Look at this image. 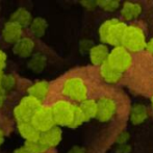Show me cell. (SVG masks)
Here are the masks:
<instances>
[{"mask_svg":"<svg viewBox=\"0 0 153 153\" xmlns=\"http://www.w3.org/2000/svg\"><path fill=\"white\" fill-rule=\"evenodd\" d=\"M126 26V23L117 19H109L103 22L99 28V36L102 44H108L114 47L121 46Z\"/></svg>","mask_w":153,"mask_h":153,"instance_id":"1","label":"cell"},{"mask_svg":"<svg viewBox=\"0 0 153 153\" xmlns=\"http://www.w3.org/2000/svg\"><path fill=\"white\" fill-rule=\"evenodd\" d=\"M146 36L143 29L137 25H127L121 46L129 52H140L146 46Z\"/></svg>","mask_w":153,"mask_h":153,"instance_id":"2","label":"cell"},{"mask_svg":"<svg viewBox=\"0 0 153 153\" xmlns=\"http://www.w3.org/2000/svg\"><path fill=\"white\" fill-rule=\"evenodd\" d=\"M55 125L71 127L74 120L76 105L68 100H59L51 106Z\"/></svg>","mask_w":153,"mask_h":153,"instance_id":"3","label":"cell"},{"mask_svg":"<svg viewBox=\"0 0 153 153\" xmlns=\"http://www.w3.org/2000/svg\"><path fill=\"white\" fill-rule=\"evenodd\" d=\"M62 94L67 98L81 103L88 99V87L79 77H71L62 85Z\"/></svg>","mask_w":153,"mask_h":153,"instance_id":"4","label":"cell"},{"mask_svg":"<svg viewBox=\"0 0 153 153\" xmlns=\"http://www.w3.org/2000/svg\"><path fill=\"white\" fill-rule=\"evenodd\" d=\"M42 106V102L31 96H25L21 99L20 103L15 107L14 117L18 123L30 122L32 116Z\"/></svg>","mask_w":153,"mask_h":153,"instance_id":"5","label":"cell"},{"mask_svg":"<svg viewBox=\"0 0 153 153\" xmlns=\"http://www.w3.org/2000/svg\"><path fill=\"white\" fill-rule=\"evenodd\" d=\"M106 62L114 69L123 73L131 67L132 56H131V53L127 51L124 47L117 46L109 51Z\"/></svg>","mask_w":153,"mask_h":153,"instance_id":"6","label":"cell"},{"mask_svg":"<svg viewBox=\"0 0 153 153\" xmlns=\"http://www.w3.org/2000/svg\"><path fill=\"white\" fill-rule=\"evenodd\" d=\"M30 123L38 129L40 133H43L45 131L49 130L52 127L56 126L53 119L52 111L50 106H45L42 105L38 111L32 116Z\"/></svg>","mask_w":153,"mask_h":153,"instance_id":"7","label":"cell"},{"mask_svg":"<svg viewBox=\"0 0 153 153\" xmlns=\"http://www.w3.org/2000/svg\"><path fill=\"white\" fill-rule=\"evenodd\" d=\"M97 102L96 118L100 122H108L117 113V104L109 97H102Z\"/></svg>","mask_w":153,"mask_h":153,"instance_id":"8","label":"cell"},{"mask_svg":"<svg viewBox=\"0 0 153 153\" xmlns=\"http://www.w3.org/2000/svg\"><path fill=\"white\" fill-rule=\"evenodd\" d=\"M23 28L20 25L8 21L4 24L2 29V38L7 44H16L19 40L22 39Z\"/></svg>","mask_w":153,"mask_h":153,"instance_id":"9","label":"cell"},{"mask_svg":"<svg viewBox=\"0 0 153 153\" xmlns=\"http://www.w3.org/2000/svg\"><path fill=\"white\" fill-rule=\"evenodd\" d=\"M109 49L105 44H98L90 49V59L95 66H99L106 62L108 57Z\"/></svg>","mask_w":153,"mask_h":153,"instance_id":"10","label":"cell"},{"mask_svg":"<svg viewBox=\"0 0 153 153\" xmlns=\"http://www.w3.org/2000/svg\"><path fill=\"white\" fill-rule=\"evenodd\" d=\"M143 12V7L140 3L137 2H124L122 4L121 15L122 18L126 22H130L141 16Z\"/></svg>","mask_w":153,"mask_h":153,"instance_id":"11","label":"cell"},{"mask_svg":"<svg viewBox=\"0 0 153 153\" xmlns=\"http://www.w3.org/2000/svg\"><path fill=\"white\" fill-rule=\"evenodd\" d=\"M40 140L47 146L48 148L55 147L62 141V130L59 126H54L49 130L41 133Z\"/></svg>","mask_w":153,"mask_h":153,"instance_id":"12","label":"cell"},{"mask_svg":"<svg viewBox=\"0 0 153 153\" xmlns=\"http://www.w3.org/2000/svg\"><path fill=\"white\" fill-rule=\"evenodd\" d=\"M148 117H149V111L146 105L137 103L130 108L129 119L133 125H141L148 119Z\"/></svg>","mask_w":153,"mask_h":153,"instance_id":"13","label":"cell"},{"mask_svg":"<svg viewBox=\"0 0 153 153\" xmlns=\"http://www.w3.org/2000/svg\"><path fill=\"white\" fill-rule=\"evenodd\" d=\"M34 49V42L30 38H22L14 45V53L20 57H28Z\"/></svg>","mask_w":153,"mask_h":153,"instance_id":"14","label":"cell"},{"mask_svg":"<svg viewBox=\"0 0 153 153\" xmlns=\"http://www.w3.org/2000/svg\"><path fill=\"white\" fill-rule=\"evenodd\" d=\"M49 91H50V85L47 81L41 80L38 81V82L33 83L29 87L28 89V94L29 96L36 98V100H39L40 102L44 101L45 99L47 98L49 94Z\"/></svg>","mask_w":153,"mask_h":153,"instance_id":"15","label":"cell"},{"mask_svg":"<svg viewBox=\"0 0 153 153\" xmlns=\"http://www.w3.org/2000/svg\"><path fill=\"white\" fill-rule=\"evenodd\" d=\"M100 76L102 77V79L105 82L108 83H117L120 81V79L122 78L123 73L120 71L114 69L113 67L109 66L107 62H104L103 65L100 66Z\"/></svg>","mask_w":153,"mask_h":153,"instance_id":"16","label":"cell"},{"mask_svg":"<svg viewBox=\"0 0 153 153\" xmlns=\"http://www.w3.org/2000/svg\"><path fill=\"white\" fill-rule=\"evenodd\" d=\"M18 131L23 139H25L26 142L36 141L40 140L41 133L38 131V129L31 124L30 122H23L18 123Z\"/></svg>","mask_w":153,"mask_h":153,"instance_id":"17","label":"cell"},{"mask_svg":"<svg viewBox=\"0 0 153 153\" xmlns=\"http://www.w3.org/2000/svg\"><path fill=\"white\" fill-rule=\"evenodd\" d=\"M10 21L20 25V26L23 28V27H25V26H28V25L31 23V21H32L31 14L26 10V8L20 7V8H18L16 12L13 13Z\"/></svg>","mask_w":153,"mask_h":153,"instance_id":"18","label":"cell"},{"mask_svg":"<svg viewBox=\"0 0 153 153\" xmlns=\"http://www.w3.org/2000/svg\"><path fill=\"white\" fill-rule=\"evenodd\" d=\"M78 107L85 121H89V120L93 119V118H96L97 102L95 100H93V99H85V101H82L78 105Z\"/></svg>","mask_w":153,"mask_h":153,"instance_id":"19","label":"cell"},{"mask_svg":"<svg viewBox=\"0 0 153 153\" xmlns=\"http://www.w3.org/2000/svg\"><path fill=\"white\" fill-rule=\"evenodd\" d=\"M29 26H30V30L32 33L36 36H38V38H40V36H44L45 31H46L47 22L45 19L41 18V17H36L31 21Z\"/></svg>","mask_w":153,"mask_h":153,"instance_id":"20","label":"cell"},{"mask_svg":"<svg viewBox=\"0 0 153 153\" xmlns=\"http://www.w3.org/2000/svg\"><path fill=\"white\" fill-rule=\"evenodd\" d=\"M24 146L30 153H45L48 150V147L41 140L26 142Z\"/></svg>","mask_w":153,"mask_h":153,"instance_id":"21","label":"cell"},{"mask_svg":"<svg viewBox=\"0 0 153 153\" xmlns=\"http://www.w3.org/2000/svg\"><path fill=\"white\" fill-rule=\"evenodd\" d=\"M97 6L102 8L105 12H115L121 6V2L115 1V0H102V1H96Z\"/></svg>","mask_w":153,"mask_h":153,"instance_id":"22","label":"cell"},{"mask_svg":"<svg viewBox=\"0 0 153 153\" xmlns=\"http://www.w3.org/2000/svg\"><path fill=\"white\" fill-rule=\"evenodd\" d=\"M16 83H17V80L14 75L3 74V76H2V91L4 93L7 91H12V90L16 87Z\"/></svg>","mask_w":153,"mask_h":153,"instance_id":"23","label":"cell"},{"mask_svg":"<svg viewBox=\"0 0 153 153\" xmlns=\"http://www.w3.org/2000/svg\"><path fill=\"white\" fill-rule=\"evenodd\" d=\"M45 62H46V57L41 54H38L34 57H32V59L30 61V62H29V66H30V68H32L33 70L39 71V70L44 69Z\"/></svg>","mask_w":153,"mask_h":153,"instance_id":"24","label":"cell"},{"mask_svg":"<svg viewBox=\"0 0 153 153\" xmlns=\"http://www.w3.org/2000/svg\"><path fill=\"white\" fill-rule=\"evenodd\" d=\"M129 139H130V134L128 133V131H122L117 137L116 142H117L118 145H125L129 141Z\"/></svg>","mask_w":153,"mask_h":153,"instance_id":"25","label":"cell"},{"mask_svg":"<svg viewBox=\"0 0 153 153\" xmlns=\"http://www.w3.org/2000/svg\"><path fill=\"white\" fill-rule=\"evenodd\" d=\"M131 151V147L127 144L125 145H119L118 148L116 149V153H130Z\"/></svg>","mask_w":153,"mask_h":153,"instance_id":"26","label":"cell"},{"mask_svg":"<svg viewBox=\"0 0 153 153\" xmlns=\"http://www.w3.org/2000/svg\"><path fill=\"white\" fill-rule=\"evenodd\" d=\"M6 64V55L3 51L0 50V73H2Z\"/></svg>","mask_w":153,"mask_h":153,"instance_id":"27","label":"cell"},{"mask_svg":"<svg viewBox=\"0 0 153 153\" xmlns=\"http://www.w3.org/2000/svg\"><path fill=\"white\" fill-rule=\"evenodd\" d=\"M68 153H85V149L80 146H74L69 150Z\"/></svg>","mask_w":153,"mask_h":153,"instance_id":"28","label":"cell"},{"mask_svg":"<svg viewBox=\"0 0 153 153\" xmlns=\"http://www.w3.org/2000/svg\"><path fill=\"white\" fill-rule=\"evenodd\" d=\"M145 49L150 53V54L153 55V38L150 39L147 43H146V46H145Z\"/></svg>","mask_w":153,"mask_h":153,"instance_id":"29","label":"cell"},{"mask_svg":"<svg viewBox=\"0 0 153 153\" xmlns=\"http://www.w3.org/2000/svg\"><path fill=\"white\" fill-rule=\"evenodd\" d=\"M82 4L87 6V8H90V10H92L95 6H97L96 2H82Z\"/></svg>","mask_w":153,"mask_h":153,"instance_id":"30","label":"cell"},{"mask_svg":"<svg viewBox=\"0 0 153 153\" xmlns=\"http://www.w3.org/2000/svg\"><path fill=\"white\" fill-rule=\"evenodd\" d=\"M14 153H30V152L26 149V147H25V146H23V147L18 148V149H17Z\"/></svg>","mask_w":153,"mask_h":153,"instance_id":"31","label":"cell"},{"mask_svg":"<svg viewBox=\"0 0 153 153\" xmlns=\"http://www.w3.org/2000/svg\"><path fill=\"white\" fill-rule=\"evenodd\" d=\"M4 137H5V133H4V130L2 128H0V146L3 144L4 142Z\"/></svg>","mask_w":153,"mask_h":153,"instance_id":"32","label":"cell"},{"mask_svg":"<svg viewBox=\"0 0 153 153\" xmlns=\"http://www.w3.org/2000/svg\"><path fill=\"white\" fill-rule=\"evenodd\" d=\"M4 98H5V94H3V93H0V108L3 106Z\"/></svg>","mask_w":153,"mask_h":153,"instance_id":"33","label":"cell"},{"mask_svg":"<svg viewBox=\"0 0 153 153\" xmlns=\"http://www.w3.org/2000/svg\"><path fill=\"white\" fill-rule=\"evenodd\" d=\"M151 105H152V108H153V95H152V97H151Z\"/></svg>","mask_w":153,"mask_h":153,"instance_id":"34","label":"cell"}]
</instances>
